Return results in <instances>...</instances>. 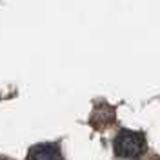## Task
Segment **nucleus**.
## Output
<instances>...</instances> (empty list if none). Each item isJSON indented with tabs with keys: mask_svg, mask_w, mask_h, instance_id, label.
Listing matches in <instances>:
<instances>
[{
	"mask_svg": "<svg viewBox=\"0 0 160 160\" xmlns=\"http://www.w3.org/2000/svg\"><path fill=\"white\" fill-rule=\"evenodd\" d=\"M113 151L118 158L124 160H138L146 155L148 144L146 135L133 129H120L113 138Z\"/></svg>",
	"mask_w": 160,
	"mask_h": 160,
	"instance_id": "obj_1",
	"label": "nucleus"
},
{
	"mask_svg": "<svg viewBox=\"0 0 160 160\" xmlns=\"http://www.w3.org/2000/svg\"><path fill=\"white\" fill-rule=\"evenodd\" d=\"M28 160H64V155L58 144L46 142L33 146L28 153Z\"/></svg>",
	"mask_w": 160,
	"mask_h": 160,
	"instance_id": "obj_2",
	"label": "nucleus"
},
{
	"mask_svg": "<svg viewBox=\"0 0 160 160\" xmlns=\"http://www.w3.org/2000/svg\"><path fill=\"white\" fill-rule=\"evenodd\" d=\"M151 160H160V157H155V158H151Z\"/></svg>",
	"mask_w": 160,
	"mask_h": 160,
	"instance_id": "obj_3",
	"label": "nucleus"
},
{
	"mask_svg": "<svg viewBox=\"0 0 160 160\" xmlns=\"http://www.w3.org/2000/svg\"><path fill=\"white\" fill-rule=\"evenodd\" d=\"M0 160H9V158H6V157H2V158H0Z\"/></svg>",
	"mask_w": 160,
	"mask_h": 160,
	"instance_id": "obj_4",
	"label": "nucleus"
}]
</instances>
